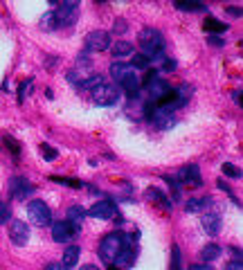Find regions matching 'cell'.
I'll return each mask as SVG.
<instances>
[{"label": "cell", "instance_id": "6da1fadb", "mask_svg": "<svg viewBox=\"0 0 243 270\" xmlns=\"http://www.w3.org/2000/svg\"><path fill=\"white\" fill-rule=\"evenodd\" d=\"M124 248H131L126 234H122V232H111V234H106L104 239H101V243H99V257H101V261L115 263L117 255H120Z\"/></svg>", "mask_w": 243, "mask_h": 270}, {"label": "cell", "instance_id": "7a4b0ae2", "mask_svg": "<svg viewBox=\"0 0 243 270\" xmlns=\"http://www.w3.org/2000/svg\"><path fill=\"white\" fill-rule=\"evenodd\" d=\"M138 41H140V48H142V54L144 56H160L162 50H165V36L162 32L153 30V27H146L138 34Z\"/></svg>", "mask_w": 243, "mask_h": 270}, {"label": "cell", "instance_id": "3957f363", "mask_svg": "<svg viewBox=\"0 0 243 270\" xmlns=\"http://www.w3.org/2000/svg\"><path fill=\"white\" fill-rule=\"evenodd\" d=\"M27 216H30V221L34 225H38V228L52 225V212L45 205V200H32L30 205H27Z\"/></svg>", "mask_w": 243, "mask_h": 270}, {"label": "cell", "instance_id": "277c9868", "mask_svg": "<svg viewBox=\"0 0 243 270\" xmlns=\"http://www.w3.org/2000/svg\"><path fill=\"white\" fill-rule=\"evenodd\" d=\"M90 93H93L95 104H99V106H113L120 99V90H117V86H113V83H99Z\"/></svg>", "mask_w": 243, "mask_h": 270}, {"label": "cell", "instance_id": "5b68a950", "mask_svg": "<svg viewBox=\"0 0 243 270\" xmlns=\"http://www.w3.org/2000/svg\"><path fill=\"white\" fill-rule=\"evenodd\" d=\"M54 18L59 27H70L79 18V5L77 3H61L59 9H54Z\"/></svg>", "mask_w": 243, "mask_h": 270}, {"label": "cell", "instance_id": "8992f818", "mask_svg": "<svg viewBox=\"0 0 243 270\" xmlns=\"http://www.w3.org/2000/svg\"><path fill=\"white\" fill-rule=\"evenodd\" d=\"M83 45H86V50H90V52H104V50H111V34L104 32V30H97V32H90L86 36V41H83Z\"/></svg>", "mask_w": 243, "mask_h": 270}, {"label": "cell", "instance_id": "52a82bcc", "mask_svg": "<svg viewBox=\"0 0 243 270\" xmlns=\"http://www.w3.org/2000/svg\"><path fill=\"white\" fill-rule=\"evenodd\" d=\"M32 191H34V185H32L27 178L14 176V178L9 180V194H11V198H14V200H25V198H30Z\"/></svg>", "mask_w": 243, "mask_h": 270}, {"label": "cell", "instance_id": "ba28073f", "mask_svg": "<svg viewBox=\"0 0 243 270\" xmlns=\"http://www.w3.org/2000/svg\"><path fill=\"white\" fill-rule=\"evenodd\" d=\"M77 232H79V225H72L68 221L52 223V239L56 241V243H68V241H70Z\"/></svg>", "mask_w": 243, "mask_h": 270}, {"label": "cell", "instance_id": "9c48e42d", "mask_svg": "<svg viewBox=\"0 0 243 270\" xmlns=\"http://www.w3.org/2000/svg\"><path fill=\"white\" fill-rule=\"evenodd\" d=\"M9 239L20 248L27 245V241H30V225L23 221H14L9 225Z\"/></svg>", "mask_w": 243, "mask_h": 270}, {"label": "cell", "instance_id": "30bf717a", "mask_svg": "<svg viewBox=\"0 0 243 270\" xmlns=\"http://www.w3.org/2000/svg\"><path fill=\"white\" fill-rule=\"evenodd\" d=\"M117 214V207L113 205L111 200H99L97 205H93L88 210V216L93 218H104V221H108V218H113Z\"/></svg>", "mask_w": 243, "mask_h": 270}, {"label": "cell", "instance_id": "8fae6325", "mask_svg": "<svg viewBox=\"0 0 243 270\" xmlns=\"http://www.w3.org/2000/svg\"><path fill=\"white\" fill-rule=\"evenodd\" d=\"M178 180L180 183H194V185H203V178H201V169L196 167V165H187V167H183L178 171Z\"/></svg>", "mask_w": 243, "mask_h": 270}, {"label": "cell", "instance_id": "7c38bea8", "mask_svg": "<svg viewBox=\"0 0 243 270\" xmlns=\"http://www.w3.org/2000/svg\"><path fill=\"white\" fill-rule=\"evenodd\" d=\"M146 90H149L151 99H153V101H160V99L165 97V95H167V93H169V90H171V88H169V83L165 81V79L156 77L153 81H151L149 86H146Z\"/></svg>", "mask_w": 243, "mask_h": 270}, {"label": "cell", "instance_id": "4fadbf2b", "mask_svg": "<svg viewBox=\"0 0 243 270\" xmlns=\"http://www.w3.org/2000/svg\"><path fill=\"white\" fill-rule=\"evenodd\" d=\"M203 228L212 236H216L221 232V216H218V212H207L205 216H203Z\"/></svg>", "mask_w": 243, "mask_h": 270}, {"label": "cell", "instance_id": "5bb4252c", "mask_svg": "<svg viewBox=\"0 0 243 270\" xmlns=\"http://www.w3.org/2000/svg\"><path fill=\"white\" fill-rule=\"evenodd\" d=\"M120 86H122V90L126 93V97H138V93H140V79L135 77V72H131V75H126L120 81Z\"/></svg>", "mask_w": 243, "mask_h": 270}, {"label": "cell", "instance_id": "9a60e30c", "mask_svg": "<svg viewBox=\"0 0 243 270\" xmlns=\"http://www.w3.org/2000/svg\"><path fill=\"white\" fill-rule=\"evenodd\" d=\"M79 255H81V248L79 245H68L65 252H63V263H61V266H65L68 270L75 268L77 261H79Z\"/></svg>", "mask_w": 243, "mask_h": 270}, {"label": "cell", "instance_id": "2e32d148", "mask_svg": "<svg viewBox=\"0 0 243 270\" xmlns=\"http://www.w3.org/2000/svg\"><path fill=\"white\" fill-rule=\"evenodd\" d=\"M203 27H205V32H210L212 36H216V34H223L230 25H228V22H221L218 18H214V16H210V18H205Z\"/></svg>", "mask_w": 243, "mask_h": 270}, {"label": "cell", "instance_id": "e0dca14e", "mask_svg": "<svg viewBox=\"0 0 243 270\" xmlns=\"http://www.w3.org/2000/svg\"><path fill=\"white\" fill-rule=\"evenodd\" d=\"M111 54L115 56V59H124V56L133 54V45L128 41H117L111 45Z\"/></svg>", "mask_w": 243, "mask_h": 270}, {"label": "cell", "instance_id": "ac0fdd59", "mask_svg": "<svg viewBox=\"0 0 243 270\" xmlns=\"http://www.w3.org/2000/svg\"><path fill=\"white\" fill-rule=\"evenodd\" d=\"M218 255H221V248H218L216 243H207L201 250V263H210V261H214V259H218Z\"/></svg>", "mask_w": 243, "mask_h": 270}, {"label": "cell", "instance_id": "d6986e66", "mask_svg": "<svg viewBox=\"0 0 243 270\" xmlns=\"http://www.w3.org/2000/svg\"><path fill=\"white\" fill-rule=\"evenodd\" d=\"M133 72V68H131V63H113L111 65V75H113V79H115V81H122L124 77L126 75H131Z\"/></svg>", "mask_w": 243, "mask_h": 270}, {"label": "cell", "instance_id": "ffe728a7", "mask_svg": "<svg viewBox=\"0 0 243 270\" xmlns=\"http://www.w3.org/2000/svg\"><path fill=\"white\" fill-rule=\"evenodd\" d=\"M214 200L212 196H203V198H191L187 200V212H201L203 207H212Z\"/></svg>", "mask_w": 243, "mask_h": 270}, {"label": "cell", "instance_id": "44dd1931", "mask_svg": "<svg viewBox=\"0 0 243 270\" xmlns=\"http://www.w3.org/2000/svg\"><path fill=\"white\" fill-rule=\"evenodd\" d=\"M86 218V210H83L81 205H72V207H68V223H72V225H79Z\"/></svg>", "mask_w": 243, "mask_h": 270}, {"label": "cell", "instance_id": "7402d4cb", "mask_svg": "<svg viewBox=\"0 0 243 270\" xmlns=\"http://www.w3.org/2000/svg\"><path fill=\"white\" fill-rule=\"evenodd\" d=\"M176 9H183V11H207V7L203 3H196V0H178L176 3Z\"/></svg>", "mask_w": 243, "mask_h": 270}, {"label": "cell", "instance_id": "603a6c76", "mask_svg": "<svg viewBox=\"0 0 243 270\" xmlns=\"http://www.w3.org/2000/svg\"><path fill=\"white\" fill-rule=\"evenodd\" d=\"M41 30H45V32L59 30V25H56V18H54V11H45V14L41 16Z\"/></svg>", "mask_w": 243, "mask_h": 270}, {"label": "cell", "instance_id": "cb8c5ba5", "mask_svg": "<svg viewBox=\"0 0 243 270\" xmlns=\"http://www.w3.org/2000/svg\"><path fill=\"white\" fill-rule=\"evenodd\" d=\"M146 196H149V198H156V200H160L162 205H165V210H171V202H169V200L165 198V194H162V191H158L156 187H151L149 191H146Z\"/></svg>", "mask_w": 243, "mask_h": 270}, {"label": "cell", "instance_id": "d4e9b609", "mask_svg": "<svg viewBox=\"0 0 243 270\" xmlns=\"http://www.w3.org/2000/svg\"><path fill=\"white\" fill-rule=\"evenodd\" d=\"M52 183L65 185V187H75V189H81V187H83V183H81V180H72V178H59V176H52Z\"/></svg>", "mask_w": 243, "mask_h": 270}, {"label": "cell", "instance_id": "484cf974", "mask_svg": "<svg viewBox=\"0 0 243 270\" xmlns=\"http://www.w3.org/2000/svg\"><path fill=\"white\" fill-rule=\"evenodd\" d=\"M81 88H86V90H93V88H97L99 83H104V79H101L99 75H93L90 79H81Z\"/></svg>", "mask_w": 243, "mask_h": 270}, {"label": "cell", "instance_id": "4316f807", "mask_svg": "<svg viewBox=\"0 0 243 270\" xmlns=\"http://www.w3.org/2000/svg\"><path fill=\"white\" fill-rule=\"evenodd\" d=\"M149 63H151V59L149 56H144V54H138L133 59V63H131V68H140V70H146L149 68Z\"/></svg>", "mask_w": 243, "mask_h": 270}, {"label": "cell", "instance_id": "83f0119b", "mask_svg": "<svg viewBox=\"0 0 243 270\" xmlns=\"http://www.w3.org/2000/svg\"><path fill=\"white\" fill-rule=\"evenodd\" d=\"M223 173L228 178H241V169L234 167V165H230V162H225V165H223Z\"/></svg>", "mask_w": 243, "mask_h": 270}, {"label": "cell", "instance_id": "f1b7e54d", "mask_svg": "<svg viewBox=\"0 0 243 270\" xmlns=\"http://www.w3.org/2000/svg\"><path fill=\"white\" fill-rule=\"evenodd\" d=\"M30 88H32V79H25V81L20 83V88H18V101H20V104L25 101L27 93H30Z\"/></svg>", "mask_w": 243, "mask_h": 270}, {"label": "cell", "instance_id": "f546056e", "mask_svg": "<svg viewBox=\"0 0 243 270\" xmlns=\"http://www.w3.org/2000/svg\"><path fill=\"white\" fill-rule=\"evenodd\" d=\"M11 221V207L7 202H0V223H9Z\"/></svg>", "mask_w": 243, "mask_h": 270}, {"label": "cell", "instance_id": "4dcf8cb0", "mask_svg": "<svg viewBox=\"0 0 243 270\" xmlns=\"http://www.w3.org/2000/svg\"><path fill=\"white\" fill-rule=\"evenodd\" d=\"M41 151H43L45 160H54V158H56V149H54V146H50V144H41Z\"/></svg>", "mask_w": 243, "mask_h": 270}, {"label": "cell", "instance_id": "1f68e13d", "mask_svg": "<svg viewBox=\"0 0 243 270\" xmlns=\"http://www.w3.org/2000/svg\"><path fill=\"white\" fill-rule=\"evenodd\" d=\"M126 30H128V27H126V20H124V18H117L115 22H113V32H115V34H122Z\"/></svg>", "mask_w": 243, "mask_h": 270}, {"label": "cell", "instance_id": "d6a6232c", "mask_svg": "<svg viewBox=\"0 0 243 270\" xmlns=\"http://www.w3.org/2000/svg\"><path fill=\"white\" fill-rule=\"evenodd\" d=\"M165 180H167L169 185H171V196L178 200V198H180V185H178V183H173V178H165Z\"/></svg>", "mask_w": 243, "mask_h": 270}, {"label": "cell", "instance_id": "836d02e7", "mask_svg": "<svg viewBox=\"0 0 243 270\" xmlns=\"http://www.w3.org/2000/svg\"><path fill=\"white\" fill-rule=\"evenodd\" d=\"M225 270H243V263H241V259H234V261H230L228 266H225Z\"/></svg>", "mask_w": 243, "mask_h": 270}, {"label": "cell", "instance_id": "e575fe53", "mask_svg": "<svg viewBox=\"0 0 243 270\" xmlns=\"http://www.w3.org/2000/svg\"><path fill=\"white\" fill-rule=\"evenodd\" d=\"M207 41H210V45H214V48H223V38L221 36H212V34H210V38H207Z\"/></svg>", "mask_w": 243, "mask_h": 270}, {"label": "cell", "instance_id": "d590c367", "mask_svg": "<svg viewBox=\"0 0 243 270\" xmlns=\"http://www.w3.org/2000/svg\"><path fill=\"white\" fill-rule=\"evenodd\" d=\"M189 270H216V268H214L212 263H194Z\"/></svg>", "mask_w": 243, "mask_h": 270}, {"label": "cell", "instance_id": "8d00e7d4", "mask_svg": "<svg viewBox=\"0 0 243 270\" xmlns=\"http://www.w3.org/2000/svg\"><path fill=\"white\" fill-rule=\"evenodd\" d=\"M225 14H228V16H236V18H239V16H241V9H239V7H225Z\"/></svg>", "mask_w": 243, "mask_h": 270}, {"label": "cell", "instance_id": "74e56055", "mask_svg": "<svg viewBox=\"0 0 243 270\" xmlns=\"http://www.w3.org/2000/svg\"><path fill=\"white\" fill-rule=\"evenodd\" d=\"M162 68H165V70H167V72H171V70H176V61H173V59H167V61H165V65H162Z\"/></svg>", "mask_w": 243, "mask_h": 270}, {"label": "cell", "instance_id": "f35d334b", "mask_svg": "<svg viewBox=\"0 0 243 270\" xmlns=\"http://www.w3.org/2000/svg\"><path fill=\"white\" fill-rule=\"evenodd\" d=\"M43 270H68V268L61 266V263H50V266H45Z\"/></svg>", "mask_w": 243, "mask_h": 270}, {"label": "cell", "instance_id": "ab89813d", "mask_svg": "<svg viewBox=\"0 0 243 270\" xmlns=\"http://www.w3.org/2000/svg\"><path fill=\"white\" fill-rule=\"evenodd\" d=\"M232 97H234V101H236V104H241V93H239V90H234V95H232Z\"/></svg>", "mask_w": 243, "mask_h": 270}, {"label": "cell", "instance_id": "60d3db41", "mask_svg": "<svg viewBox=\"0 0 243 270\" xmlns=\"http://www.w3.org/2000/svg\"><path fill=\"white\" fill-rule=\"evenodd\" d=\"M232 255H234L236 259H241V250H239V248H232Z\"/></svg>", "mask_w": 243, "mask_h": 270}, {"label": "cell", "instance_id": "b9f144b4", "mask_svg": "<svg viewBox=\"0 0 243 270\" xmlns=\"http://www.w3.org/2000/svg\"><path fill=\"white\" fill-rule=\"evenodd\" d=\"M81 270H99V268H97V266H83Z\"/></svg>", "mask_w": 243, "mask_h": 270}, {"label": "cell", "instance_id": "7bdbcfd3", "mask_svg": "<svg viewBox=\"0 0 243 270\" xmlns=\"http://www.w3.org/2000/svg\"><path fill=\"white\" fill-rule=\"evenodd\" d=\"M111 270H117V268H111Z\"/></svg>", "mask_w": 243, "mask_h": 270}]
</instances>
